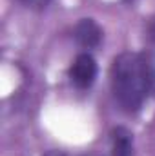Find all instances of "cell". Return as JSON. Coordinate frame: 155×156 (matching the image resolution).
Listing matches in <instances>:
<instances>
[{"mask_svg":"<svg viewBox=\"0 0 155 156\" xmlns=\"http://www.w3.org/2000/svg\"><path fill=\"white\" fill-rule=\"evenodd\" d=\"M110 76H112V91L119 105L126 113L139 111L150 94L142 53L124 51L115 56Z\"/></svg>","mask_w":155,"mask_h":156,"instance_id":"cell-1","label":"cell"},{"mask_svg":"<svg viewBox=\"0 0 155 156\" xmlns=\"http://www.w3.org/2000/svg\"><path fill=\"white\" fill-rule=\"evenodd\" d=\"M70 78L78 89H88L97 78V62L89 53H80L70 67Z\"/></svg>","mask_w":155,"mask_h":156,"instance_id":"cell-2","label":"cell"},{"mask_svg":"<svg viewBox=\"0 0 155 156\" xmlns=\"http://www.w3.org/2000/svg\"><path fill=\"white\" fill-rule=\"evenodd\" d=\"M73 35L80 47L93 49L102 42V27L93 18H80L78 24L75 26Z\"/></svg>","mask_w":155,"mask_h":156,"instance_id":"cell-3","label":"cell"},{"mask_svg":"<svg viewBox=\"0 0 155 156\" xmlns=\"http://www.w3.org/2000/svg\"><path fill=\"white\" fill-rule=\"evenodd\" d=\"M133 154V134L119 125L112 131V154L110 156H131Z\"/></svg>","mask_w":155,"mask_h":156,"instance_id":"cell-4","label":"cell"},{"mask_svg":"<svg viewBox=\"0 0 155 156\" xmlns=\"http://www.w3.org/2000/svg\"><path fill=\"white\" fill-rule=\"evenodd\" d=\"M142 60H144V71L148 78L150 94H155V49L142 51Z\"/></svg>","mask_w":155,"mask_h":156,"instance_id":"cell-5","label":"cell"},{"mask_svg":"<svg viewBox=\"0 0 155 156\" xmlns=\"http://www.w3.org/2000/svg\"><path fill=\"white\" fill-rule=\"evenodd\" d=\"M28 7H33V9H44L47 4H49V0H22Z\"/></svg>","mask_w":155,"mask_h":156,"instance_id":"cell-6","label":"cell"},{"mask_svg":"<svg viewBox=\"0 0 155 156\" xmlns=\"http://www.w3.org/2000/svg\"><path fill=\"white\" fill-rule=\"evenodd\" d=\"M148 38L155 44V18H152L148 24Z\"/></svg>","mask_w":155,"mask_h":156,"instance_id":"cell-7","label":"cell"},{"mask_svg":"<svg viewBox=\"0 0 155 156\" xmlns=\"http://www.w3.org/2000/svg\"><path fill=\"white\" fill-rule=\"evenodd\" d=\"M42 156H73V154L64 153V151H47V153H44Z\"/></svg>","mask_w":155,"mask_h":156,"instance_id":"cell-8","label":"cell"},{"mask_svg":"<svg viewBox=\"0 0 155 156\" xmlns=\"http://www.w3.org/2000/svg\"><path fill=\"white\" fill-rule=\"evenodd\" d=\"M86 156H100V154H95V153H93V154H86Z\"/></svg>","mask_w":155,"mask_h":156,"instance_id":"cell-9","label":"cell"}]
</instances>
